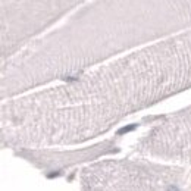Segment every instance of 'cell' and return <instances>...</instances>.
I'll list each match as a JSON object with an SVG mask.
<instances>
[{"label": "cell", "mask_w": 191, "mask_h": 191, "mask_svg": "<svg viewBox=\"0 0 191 191\" xmlns=\"http://www.w3.org/2000/svg\"><path fill=\"white\" fill-rule=\"evenodd\" d=\"M137 125H129V127H124V128H121L118 131V135H122V134H127V132H129V131H132V129L135 128Z\"/></svg>", "instance_id": "1"}]
</instances>
